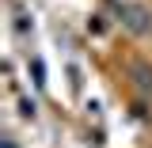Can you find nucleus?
Listing matches in <instances>:
<instances>
[{"label":"nucleus","mask_w":152,"mask_h":148,"mask_svg":"<svg viewBox=\"0 0 152 148\" xmlns=\"http://www.w3.org/2000/svg\"><path fill=\"white\" fill-rule=\"evenodd\" d=\"M110 4H114V12H118V19L129 27L133 34H148L152 31V15L141 8V4H118V0H110Z\"/></svg>","instance_id":"obj_1"},{"label":"nucleus","mask_w":152,"mask_h":148,"mask_svg":"<svg viewBox=\"0 0 152 148\" xmlns=\"http://www.w3.org/2000/svg\"><path fill=\"white\" fill-rule=\"evenodd\" d=\"M129 76H133V84H137L145 95H152V69H148V65L133 61V65H129Z\"/></svg>","instance_id":"obj_2"},{"label":"nucleus","mask_w":152,"mask_h":148,"mask_svg":"<svg viewBox=\"0 0 152 148\" xmlns=\"http://www.w3.org/2000/svg\"><path fill=\"white\" fill-rule=\"evenodd\" d=\"M38 106H34V99H23V118H34Z\"/></svg>","instance_id":"obj_3"},{"label":"nucleus","mask_w":152,"mask_h":148,"mask_svg":"<svg viewBox=\"0 0 152 148\" xmlns=\"http://www.w3.org/2000/svg\"><path fill=\"white\" fill-rule=\"evenodd\" d=\"M88 31H95V34H103V31H107V23H103V15H95V23H88Z\"/></svg>","instance_id":"obj_4"},{"label":"nucleus","mask_w":152,"mask_h":148,"mask_svg":"<svg viewBox=\"0 0 152 148\" xmlns=\"http://www.w3.org/2000/svg\"><path fill=\"white\" fill-rule=\"evenodd\" d=\"M4 148H15V141H4Z\"/></svg>","instance_id":"obj_5"}]
</instances>
